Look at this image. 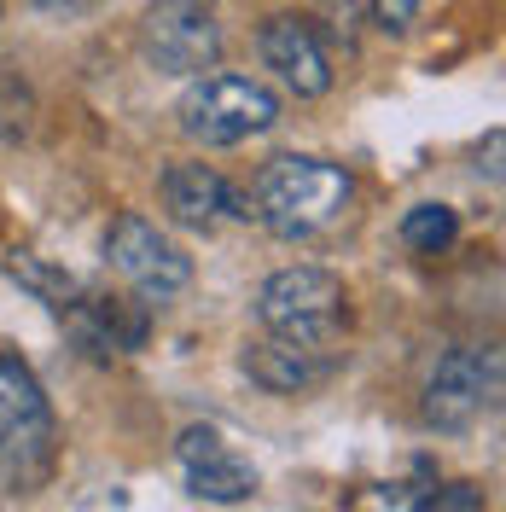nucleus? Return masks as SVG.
<instances>
[{
	"label": "nucleus",
	"mask_w": 506,
	"mask_h": 512,
	"mask_svg": "<svg viewBox=\"0 0 506 512\" xmlns=\"http://www.w3.org/2000/svg\"><path fill=\"white\" fill-rule=\"evenodd\" d=\"M245 373H251L262 390L291 396V390L315 384L320 373H326V361H320V350H303V344H291V338H268V344H251V350H245Z\"/></svg>",
	"instance_id": "9d476101"
},
{
	"label": "nucleus",
	"mask_w": 506,
	"mask_h": 512,
	"mask_svg": "<svg viewBox=\"0 0 506 512\" xmlns=\"http://www.w3.org/2000/svg\"><path fill=\"white\" fill-rule=\"evenodd\" d=\"M419 6H425V0H373V12H379V24H384V30H408Z\"/></svg>",
	"instance_id": "f3484780"
},
{
	"label": "nucleus",
	"mask_w": 506,
	"mask_h": 512,
	"mask_svg": "<svg viewBox=\"0 0 506 512\" xmlns=\"http://www.w3.org/2000/svg\"><path fill=\"white\" fill-rule=\"evenodd\" d=\"M163 210H169L181 227H210L222 210L251 216L245 198L227 187L210 163H169V169H163Z\"/></svg>",
	"instance_id": "1a4fd4ad"
},
{
	"label": "nucleus",
	"mask_w": 506,
	"mask_h": 512,
	"mask_svg": "<svg viewBox=\"0 0 506 512\" xmlns=\"http://www.w3.org/2000/svg\"><path fill=\"white\" fill-rule=\"evenodd\" d=\"M344 210H349V175L338 163L285 152L262 169L251 216H262L268 233H280V239H309L320 227H332Z\"/></svg>",
	"instance_id": "f257e3e1"
},
{
	"label": "nucleus",
	"mask_w": 506,
	"mask_h": 512,
	"mask_svg": "<svg viewBox=\"0 0 506 512\" xmlns=\"http://www.w3.org/2000/svg\"><path fill=\"white\" fill-rule=\"evenodd\" d=\"M280 123V99L251 76H204L181 94V128L204 146H239Z\"/></svg>",
	"instance_id": "20e7f679"
},
{
	"label": "nucleus",
	"mask_w": 506,
	"mask_h": 512,
	"mask_svg": "<svg viewBox=\"0 0 506 512\" xmlns=\"http://www.w3.org/2000/svg\"><path fill=\"white\" fill-rule=\"evenodd\" d=\"M419 512H483V489L477 483H431Z\"/></svg>",
	"instance_id": "2eb2a0df"
},
{
	"label": "nucleus",
	"mask_w": 506,
	"mask_h": 512,
	"mask_svg": "<svg viewBox=\"0 0 506 512\" xmlns=\"http://www.w3.org/2000/svg\"><path fill=\"white\" fill-rule=\"evenodd\" d=\"M222 431L216 425H187L181 431V443H175V454H181V466H198V460H210V454H222Z\"/></svg>",
	"instance_id": "dca6fc26"
},
{
	"label": "nucleus",
	"mask_w": 506,
	"mask_h": 512,
	"mask_svg": "<svg viewBox=\"0 0 506 512\" xmlns=\"http://www.w3.org/2000/svg\"><path fill=\"white\" fill-rule=\"evenodd\" d=\"M425 478H396V483H361L344 501V512H419L425 507Z\"/></svg>",
	"instance_id": "4468645a"
},
{
	"label": "nucleus",
	"mask_w": 506,
	"mask_h": 512,
	"mask_svg": "<svg viewBox=\"0 0 506 512\" xmlns=\"http://www.w3.org/2000/svg\"><path fill=\"white\" fill-rule=\"evenodd\" d=\"M140 53L163 76H198L222 59V30L204 0H158L140 18Z\"/></svg>",
	"instance_id": "423d86ee"
},
{
	"label": "nucleus",
	"mask_w": 506,
	"mask_h": 512,
	"mask_svg": "<svg viewBox=\"0 0 506 512\" xmlns=\"http://www.w3.org/2000/svg\"><path fill=\"white\" fill-rule=\"evenodd\" d=\"M47 460H53V414L41 379L12 350H0V478L35 483Z\"/></svg>",
	"instance_id": "7ed1b4c3"
},
{
	"label": "nucleus",
	"mask_w": 506,
	"mask_h": 512,
	"mask_svg": "<svg viewBox=\"0 0 506 512\" xmlns=\"http://www.w3.org/2000/svg\"><path fill=\"white\" fill-rule=\"evenodd\" d=\"M454 233H460V216L448 210V204H413L408 216H402V245L419 256H437L454 245Z\"/></svg>",
	"instance_id": "ddd939ff"
},
{
	"label": "nucleus",
	"mask_w": 506,
	"mask_h": 512,
	"mask_svg": "<svg viewBox=\"0 0 506 512\" xmlns=\"http://www.w3.org/2000/svg\"><path fill=\"white\" fill-rule=\"evenodd\" d=\"M344 315V280L326 268H280L256 291V320L303 350H332V338L344 332Z\"/></svg>",
	"instance_id": "f03ea898"
},
{
	"label": "nucleus",
	"mask_w": 506,
	"mask_h": 512,
	"mask_svg": "<svg viewBox=\"0 0 506 512\" xmlns=\"http://www.w3.org/2000/svg\"><path fill=\"white\" fill-rule=\"evenodd\" d=\"M187 483H192V495H198V501L233 507V501H251L256 472H251V460H239L233 448H222V454H210V460L187 466Z\"/></svg>",
	"instance_id": "9b49d317"
},
{
	"label": "nucleus",
	"mask_w": 506,
	"mask_h": 512,
	"mask_svg": "<svg viewBox=\"0 0 506 512\" xmlns=\"http://www.w3.org/2000/svg\"><path fill=\"white\" fill-rule=\"evenodd\" d=\"M105 262L123 274L128 291H134L140 303H169V297H181L187 280H192L187 251H181L175 239H163L146 216H117L111 239H105Z\"/></svg>",
	"instance_id": "39448f33"
},
{
	"label": "nucleus",
	"mask_w": 506,
	"mask_h": 512,
	"mask_svg": "<svg viewBox=\"0 0 506 512\" xmlns=\"http://www.w3.org/2000/svg\"><path fill=\"white\" fill-rule=\"evenodd\" d=\"M6 274L30 291L35 303H47V309H59V315H70V309L82 303V286H76L70 274H59V268H47V262H41V256H30V251H12V256H6Z\"/></svg>",
	"instance_id": "f8f14e48"
},
{
	"label": "nucleus",
	"mask_w": 506,
	"mask_h": 512,
	"mask_svg": "<svg viewBox=\"0 0 506 512\" xmlns=\"http://www.w3.org/2000/svg\"><path fill=\"white\" fill-rule=\"evenodd\" d=\"M262 64L303 99L332 88V59H326V41L309 18H268L262 24Z\"/></svg>",
	"instance_id": "6e6552de"
},
{
	"label": "nucleus",
	"mask_w": 506,
	"mask_h": 512,
	"mask_svg": "<svg viewBox=\"0 0 506 512\" xmlns=\"http://www.w3.org/2000/svg\"><path fill=\"white\" fill-rule=\"evenodd\" d=\"M501 390V355L495 350H448L425 384V419L437 431H466Z\"/></svg>",
	"instance_id": "0eeeda50"
}]
</instances>
